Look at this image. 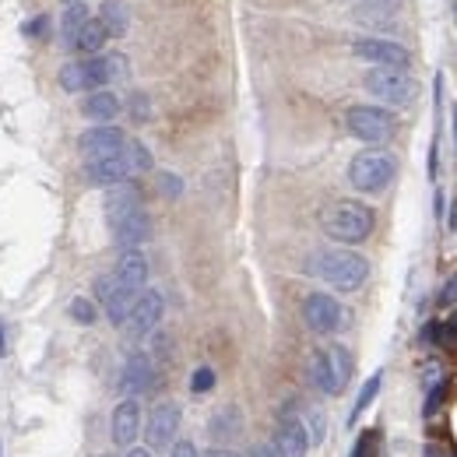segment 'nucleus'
I'll return each instance as SVG.
<instances>
[{"label": "nucleus", "mask_w": 457, "mask_h": 457, "mask_svg": "<svg viewBox=\"0 0 457 457\" xmlns=\"http://www.w3.org/2000/svg\"><path fill=\"white\" fill-rule=\"evenodd\" d=\"M148 170H152V152H148L141 141H127L123 152H116L110 159H99V162H88V166H85V176H88V183H96V187H120V183H127L130 176L148 172Z\"/></svg>", "instance_id": "1"}, {"label": "nucleus", "mask_w": 457, "mask_h": 457, "mask_svg": "<svg viewBox=\"0 0 457 457\" xmlns=\"http://www.w3.org/2000/svg\"><path fill=\"white\" fill-rule=\"evenodd\" d=\"M310 271L317 278H324L331 288H342V292H352L366 282L370 275V261L352 253V250H324L310 261Z\"/></svg>", "instance_id": "2"}, {"label": "nucleus", "mask_w": 457, "mask_h": 457, "mask_svg": "<svg viewBox=\"0 0 457 457\" xmlns=\"http://www.w3.org/2000/svg\"><path fill=\"white\" fill-rule=\"evenodd\" d=\"M127 74V60L113 54V57H88V60H71L60 71V85L67 92H99L106 81L123 78Z\"/></svg>", "instance_id": "3"}, {"label": "nucleus", "mask_w": 457, "mask_h": 457, "mask_svg": "<svg viewBox=\"0 0 457 457\" xmlns=\"http://www.w3.org/2000/svg\"><path fill=\"white\" fill-rule=\"evenodd\" d=\"M373 208L362 201H338L324 212V232L338 243H362L373 232Z\"/></svg>", "instance_id": "4"}, {"label": "nucleus", "mask_w": 457, "mask_h": 457, "mask_svg": "<svg viewBox=\"0 0 457 457\" xmlns=\"http://www.w3.org/2000/svg\"><path fill=\"white\" fill-rule=\"evenodd\" d=\"M398 172V159L391 152H359L348 166V179L362 194H380Z\"/></svg>", "instance_id": "5"}, {"label": "nucleus", "mask_w": 457, "mask_h": 457, "mask_svg": "<svg viewBox=\"0 0 457 457\" xmlns=\"http://www.w3.org/2000/svg\"><path fill=\"white\" fill-rule=\"evenodd\" d=\"M310 373H313V384L324 391V395H342L348 377H352V355L342 345H328L320 352H313V362H310Z\"/></svg>", "instance_id": "6"}, {"label": "nucleus", "mask_w": 457, "mask_h": 457, "mask_svg": "<svg viewBox=\"0 0 457 457\" xmlns=\"http://www.w3.org/2000/svg\"><path fill=\"white\" fill-rule=\"evenodd\" d=\"M366 92L370 96H377L380 103H387V106H411L415 103V96H419V85H415V78L408 74V71H391V67H373L370 74H366Z\"/></svg>", "instance_id": "7"}, {"label": "nucleus", "mask_w": 457, "mask_h": 457, "mask_svg": "<svg viewBox=\"0 0 457 457\" xmlns=\"http://www.w3.org/2000/svg\"><path fill=\"white\" fill-rule=\"evenodd\" d=\"M345 123H348V130L359 141H370V145H380V141H387L398 130L395 113H387L380 106H352L348 116H345Z\"/></svg>", "instance_id": "8"}, {"label": "nucleus", "mask_w": 457, "mask_h": 457, "mask_svg": "<svg viewBox=\"0 0 457 457\" xmlns=\"http://www.w3.org/2000/svg\"><path fill=\"white\" fill-rule=\"evenodd\" d=\"M303 320H306L310 331L331 335V331H338L345 324V310H342V303L331 299L328 292H313V295H306V303H303Z\"/></svg>", "instance_id": "9"}, {"label": "nucleus", "mask_w": 457, "mask_h": 457, "mask_svg": "<svg viewBox=\"0 0 457 457\" xmlns=\"http://www.w3.org/2000/svg\"><path fill=\"white\" fill-rule=\"evenodd\" d=\"M96 295H99V303L106 306V317L113 320L116 328H123L141 292H134V288L120 286V282H116V275H103V278L96 282Z\"/></svg>", "instance_id": "10"}, {"label": "nucleus", "mask_w": 457, "mask_h": 457, "mask_svg": "<svg viewBox=\"0 0 457 457\" xmlns=\"http://www.w3.org/2000/svg\"><path fill=\"white\" fill-rule=\"evenodd\" d=\"M127 148V134L120 130V127H92V130H85L81 137H78V152L88 159V162H99V159H110L116 152H123Z\"/></svg>", "instance_id": "11"}, {"label": "nucleus", "mask_w": 457, "mask_h": 457, "mask_svg": "<svg viewBox=\"0 0 457 457\" xmlns=\"http://www.w3.org/2000/svg\"><path fill=\"white\" fill-rule=\"evenodd\" d=\"M352 54L377 63V67H391V71H408L411 67V54L398 43H391V39H355Z\"/></svg>", "instance_id": "12"}, {"label": "nucleus", "mask_w": 457, "mask_h": 457, "mask_svg": "<svg viewBox=\"0 0 457 457\" xmlns=\"http://www.w3.org/2000/svg\"><path fill=\"white\" fill-rule=\"evenodd\" d=\"M162 310H166V303H162V295L152 288V292H141L137 295V303H134V310H130V317H127V335H134V338H145L148 331H155L159 328V320H162Z\"/></svg>", "instance_id": "13"}, {"label": "nucleus", "mask_w": 457, "mask_h": 457, "mask_svg": "<svg viewBox=\"0 0 457 457\" xmlns=\"http://www.w3.org/2000/svg\"><path fill=\"white\" fill-rule=\"evenodd\" d=\"M310 429L303 419H295L292 411H282V422H278V433H275V451L278 457H306L310 451Z\"/></svg>", "instance_id": "14"}, {"label": "nucleus", "mask_w": 457, "mask_h": 457, "mask_svg": "<svg viewBox=\"0 0 457 457\" xmlns=\"http://www.w3.org/2000/svg\"><path fill=\"white\" fill-rule=\"evenodd\" d=\"M176 429H179V404H172V401L155 404V408H152V419H148V429H145L148 447H152V451L170 447Z\"/></svg>", "instance_id": "15"}, {"label": "nucleus", "mask_w": 457, "mask_h": 457, "mask_svg": "<svg viewBox=\"0 0 457 457\" xmlns=\"http://www.w3.org/2000/svg\"><path fill=\"white\" fill-rule=\"evenodd\" d=\"M152 384H155V366H152V359H148L145 352H134V355L123 362L120 387H123L130 398H137V395H145Z\"/></svg>", "instance_id": "16"}, {"label": "nucleus", "mask_w": 457, "mask_h": 457, "mask_svg": "<svg viewBox=\"0 0 457 457\" xmlns=\"http://www.w3.org/2000/svg\"><path fill=\"white\" fill-rule=\"evenodd\" d=\"M137 433H141V404H137V398L120 401L113 411V444L130 447L137 440Z\"/></svg>", "instance_id": "17"}, {"label": "nucleus", "mask_w": 457, "mask_h": 457, "mask_svg": "<svg viewBox=\"0 0 457 457\" xmlns=\"http://www.w3.org/2000/svg\"><path fill=\"white\" fill-rule=\"evenodd\" d=\"M110 228H113V239L123 250H134V246H141V243L152 236V222H148V212H145V208L123 215V219L113 222Z\"/></svg>", "instance_id": "18"}, {"label": "nucleus", "mask_w": 457, "mask_h": 457, "mask_svg": "<svg viewBox=\"0 0 457 457\" xmlns=\"http://www.w3.org/2000/svg\"><path fill=\"white\" fill-rule=\"evenodd\" d=\"M116 282L127 288H134V292H145V282H148V261H145V253H137V250H123V257H120V264H116Z\"/></svg>", "instance_id": "19"}, {"label": "nucleus", "mask_w": 457, "mask_h": 457, "mask_svg": "<svg viewBox=\"0 0 457 457\" xmlns=\"http://www.w3.org/2000/svg\"><path fill=\"white\" fill-rule=\"evenodd\" d=\"M137 208H141V194H137L134 183H120V187H113V190L106 194V222H110V226L120 222L123 215L137 212Z\"/></svg>", "instance_id": "20"}, {"label": "nucleus", "mask_w": 457, "mask_h": 457, "mask_svg": "<svg viewBox=\"0 0 457 457\" xmlns=\"http://www.w3.org/2000/svg\"><path fill=\"white\" fill-rule=\"evenodd\" d=\"M106 39H110L106 25H103L99 18H88V21L81 25V32L74 36V43H71V46H74V50H81V54H92V57H96V54L106 46Z\"/></svg>", "instance_id": "21"}, {"label": "nucleus", "mask_w": 457, "mask_h": 457, "mask_svg": "<svg viewBox=\"0 0 457 457\" xmlns=\"http://www.w3.org/2000/svg\"><path fill=\"white\" fill-rule=\"evenodd\" d=\"M81 113L88 116V120H99V123H106V120H113L120 113V99H116L113 92H92L85 103H81Z\"/></svg>", "instance_id": "22"}, {"label": "nucleus", "mask_w": 457, "mask_h": 457, "mask_svg": "<svg viewBox=\"0 0 457 457\" xmlns=\"http://www.w3.org/2000/svg\"><path fill=\"white\" fill-rule=\"evenodd\" d=\"M99 21L106 25L110 36H123V32H127V4H123V0H106Z\"/></svg>", "instance_id": "23"}, {"label": "nucleus", "mask_w": 457, "mask_h": 457, "mask_svg": "<svg viewBox=\"0 0 457 457\" xmlns=\"http://www.w3.org/2000/svg\"><path fill=\"white\" fill-rule=\"evenodd\" d=\"M88 18H92V14H88V7H85L81 0H71V4H67V11H63V39H67V43H74V36L81 32V25H85Z\"/></svg>", "instance_id": "24"}, {"label": "nucleus", "mask_w": 457, "mask_h": 457, "mask_svg": "<svg viewBox=\"0 0 457 457\" xmlns=\"http://www.w3.org/2000/svg\"><path fill=\"white\" fill-rule=\"evenodd\" d=\"M380 384H384V373H373L366 384H362V391H359V398H355V404H352V422L370 408V401L377 398V391H380Z\"/></svg>", "instance_id": "25"}, {"label": "nucleus", "mask_w": 457, "mask_h": 457, "mask_svg": "<svg viewBox=\"0 0 457 457\" xmlns=\"http://www.w3.org/2000/svg\"><path fill=\"white\" fill-rule=\"evenodd\" d=\"M377 451H380L377 429H366V433H359V440H355V447H352V457H377Z\"/></svg>", "instance_id": "26"}, {"label": "nucleus", "mask_w": 457, "mask_h": 457, "mask_svg": "<svg viewBox=\"0 0 457 457\" xmlns=\"http://www.w3.org/2000/svg\"><path fill=\"white\" fill-rule=\"evenodd\" d=\"M212 387H215V370H212V366L194 370V377H190V391H194V395H208Z\"/></svg>", "instance_id": "27"}, {"label": "nucleus", "mask_w": 457, "mask_h": 457, "mask_svg": "<svg viewBox=\"0 0 457 457\" xmlns=\"http://www.w3.org/2000/svg\"><path fill=\"white\" fill-rule=\"evenodd\" d=\"M436 342L444 345L447 352H454L457 355V313L447 320V324H440V328H436Z\"/></svg>", "instance_id": "28"}, {"label": "nucleus", "mask_w": 457, "mask_h": 457, "mask_svg": "<svg viewBox=\"0 0 457 457\" xmlns=\"http://www.w3.org/2000/svg\"><path fill=\"white\" fill-rule=\"evenodd\" d=\"M71 317H74L78 324H96V306H92L88 299H74V303H71Z\"/></svg>", "instance_id": "29"}, {"label": "nucleus", "mask_w": 457, "mask_h": 457, "mask_svg": "<svg viewBox=\"0 0 457 457\" xmlns=\"http://www.w3.org/2000/svg\"><path fill=\"white\" fill-rule=\"evenodd\" d=\"M46 25H50V18H46V14H39V18H32V21L25 25V36H43V32H46Z\"/></svg>", "instance_id": "30"}, {"label": "nucleus", "mask_w": 457, "mask_h": 457, "mask_svg": "<svg viewBox=\"0 0 457 457\" xmlns=\"http://www.w3.org/2000/svg\"><path fill=\"white\" fill-rule=\"evenodd\" d=\"M444 401V384H436L433 391H429V398H426V415H433L436 411V404Z\"/></svg>", "instance_id": "31"}, {"label": "nucleus", "mask_w": 457, "mask_h": 457, "mask_svg": "<svg viewBox=\"0 0 457 457\" xmlns=\"http://www.w3.org/2000/svg\"><path fill=\"white\" fill-rule=\"evenodd\" d=\"M159 183H162V190H166L170 197H176V194H179V179H176L172 172H162V176H159Z\"/></svg>", "instance_id": "32"}, {"label": "nucleus", "mask_w": 457, "mask_h": 457, "mask_svg": "<svg viewBox=\"0 0 457 457\" xmlns=\"http://www.w3.org/2000/svg\"><path fill=\"white\" fill-rule=\"evenodd\" d=\"M246 457H278V451H275V444H257V447H250Z\"/></svg>", "instance_id": "33"}, {"label": "nucleus", "mask_w": 457, "mask_h": 457, "mask_svg": "<svg viewBox=\"0 0 457 457\" xmlns=\"http://www.w3.org/2000/svg\"><path fill=\"white\" fill-rule=\"evenodd\" d=\"M130 113L137 116V120H145V113H148V110H145V96H134V99H130Z\"/></svg>", "instance_id": "34"}, {"label": "nucleus", "mask_w": 457, "mask_h": 457, "mask_svg": "<svg viewBox=\"0 0 457 457\" xmlns=\"http://www.w3.org/2000/svg\"><path fill=\"white\" fill-rule=\"evenodd\" d=\"M172 457H201V454H197L194 444H179V447H172Z\"/></svg>", "instance_id": "35"}, {"label": "nucleus", "mask_w": 457, "mask_h": 457, "mask_svg": "<svg viewBox=\"0 0 457 457\" xmlns=\"http://www.w3.org/2000/svg\"><path fill=\"white\" fill-rule=\"evenodd\" d=\"M444 303H457V275L444 286Z\"/></svg>", "instance_id": "36"}, {"label": "nucleus", "mask_w": 457, "mask_h": 457, "mask_svg": "<svg viewBox=\"0 0 457 457\" xmlns=\"http://www.w3.org/2000/svg\"><path fill=\"white\" fill-rule=\"evenodd\" d=\"M127 457H152V451H141V447H134V451H130Z\"/></svg>", "instance_id": "37"}, {"label": "nucleus", "mask_w": 457, "mask_h": 457, "mask_svg": "<svg viewBox=\"0 0 457 457\" xmlns=\"http://www.w3.org/2000/svg\"><path fill=\"white\" fill-rule=\"evenodd\" d=\"M208 457H239V454H232V451H212Z\"/></svg>", "instance_id": "38"}, {"label": "nucleus", "mask_w": 457, "mask_h": 457, "mask_svg": "<svg viewBox=\"0 0 457 457\" xmlns=\"http://www.w3.org/2000/svg\"><path fill=\"white\" fill-rule=\"evenodd\" d=\"M454 134H457V106H454Z\"/></svg>", "instance_id": "39"}, {"label": "nucleus", "mask_w": 457, "mask_h": 457, "mask_svg": "<svg viewBox=\"0 0 457 457\" xmlns=\"http://www.w3.org/2000/svg\"><path fill=\"white\" fill-rule=\"evenodd\" d=\"M0 352H4V335H0Z\"/></svg>", "instance_id": "40"}, {"label": "nucleus", "mask_w": 457, "mask_h": 457, "mask_svg": "<svg viewBox=\"0 0 457 457\" xmlns=\"http://www.w3.org/2000/svg\"><path fill=\"white\" fill-rule=\"evenodd\" d=\"M67 4H71V0H67Z\"/></svg>", "instance_id": "41"}]
</instances>
